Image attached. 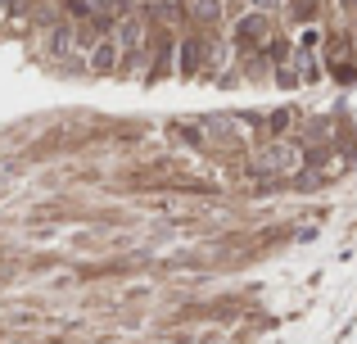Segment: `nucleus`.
<instances>
[{
	"label": "nucleus",
	"mask_w": 357,
	"mask_h": 344,
	"mask_svg": "<svg viewBox=\"0 0 357 344\" xmlns=\"http://www.w3.org/2000/svg\"><path fill=\"white\" fill-rule=\"evenodd\" d=\"M289 159H294V154H289L285 145H271L267 154H258V172H276V168H285Z\"/></svg>",
	"instance_id": "nucleus-1"
},
{
	"label": "nucleus",
	"mask_w": 357,
	"mask_h": 344,
	"mask_svg": "<svg viewBox=\"0 0 357 344\" xmlns=\"http://www.w3.org/2000/svg\"><path fill=\"white\" fill-rule=\"evenodd\" d=\"M240 36H244V41H262V36H267V23H262L258 14H249V18L240 23Z\"/></svg>",
	"instance_id": "nucleus-2"
},
{
	"label": "nucleus",
	"mask_w": 357,
	"mask_h": 344,
	"mask_svg": "<svg viewBox=\"0 0 357 344\" xmlns=\"http://www.w3.org/2000/svg\"><path fill=\"white\" fill-rule=\"evenodd\" d=\"M118 36H122V41H127V45H136V41H140V18H122Z\"/></svg>",
	"instance_id": "nucleus-3"
},
{
	"label": "nucleus",
	"mask_w": 357,
	"mask_h": 344,
	"mask_svg": "<svg viewBox=\"0 0 357 344\" xmlns=\"http://www.w3.org/2000/svg\"><path fill=\"white\" fill-rule=\"evenodd\" d=\"M190 9H195L199 18H218V14H222V0H195Z\"/></svg>",
	"instance_id": "nucleus-4"
},
{
	"label": "nucleus",
	"mask_w": 357,
	"mask_h": 344,
	"mask_svg": "<svg viewBox=\"0 0 357 344\" xmlns=\"http://www.w3.org/2000/svg\"><path fill=\"white\" fill-rule=\"evenodd\" d=\"M114 59H118V50H114V45H100V50H96V68H114Z\"/></svg>",
	"instance_id": "nucleus-5"
},
{
	"label": "nucleus",
	"mask_w": 357,
	"mask_h": 344,
	"mask_svg": "<svg viewBox=\"0 0 357 344\" xmlns=\"http://www.w3.org/2000/svg\"><path fill=\"white\" fill-rule=\"evenodd\" d=\"M195 63H199V50H195V45H185V50H181V68H185V73H190V68H195Z\"/></svg>",
	"instance_id": "nucleus-6"
},
{
	"label": "nucleus",
	"mask_w": 357,
	"mask_h": 344,
	"mask_svg": "<svg viewBox=\"0 0 357 344\" xmlns=\"http://www.w3.org/2000/svg\"><path fill=\"white\" fill-rule=\"evenodd\" d=\"M294 14L298 18H312V0H294Z\"/></svg>",
	"instance_id": "nucleus-7"
},
{
	"label": "nucleus",
	"mask_w": 357,
	"mask_h": 344,
	"mask_svg": "<svg viewBox=\"0 0 357 344\" xmlns=\"http://www.w3.org/2000/svg\"><path fill=\"white\" fill-rule=\"evenodd\" d=\"M253 5H276V0H253Z\"/></svg>",
	"instance_id": "nucleus-8"
},
{
	"label": "nucleus",
	"mask_w": 357,
	"mask_h": 344,
	"mask_svg": "<svg viewBox=\"0 0 357 344\" xmlns=\"http://www.w3.org/2000/svg\"><path fill=\"white\" fill-rule=\"evenodd\" d=\"M344 5H357V0H344Z\"/></svg>",
	"instance_id": "nucleus-9"
}]
</instances>
